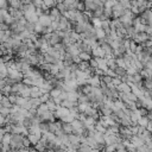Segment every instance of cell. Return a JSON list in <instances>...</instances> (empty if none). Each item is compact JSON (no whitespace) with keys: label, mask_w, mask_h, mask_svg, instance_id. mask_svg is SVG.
<instances>
[{"label":"cell","mask_w":152,"mask_h":152,"mask_svg":"<svg viewBox=\"0 0 152 152\" xmlns=\"http://www.w3.org/2000/svg\"><path fill=\"white\" fill-rule=\"evenodd\" d=\"M0 104H1L2 107L10 108V109H11V108H12V106H13V104L10 102V100H8V97H7V96H4V97L1 99V101H0Z\"/></svg>","instance_id":"16"},{"label":"cell","mask_w":152,"mask_h":152,"mask_svg":"<svg viewBox=\"0 0 152 152\" xmlns=\"http://www.w3.org/2000/svg\"><path fill=\"white\" fill-rule=\"evenodd\" d=\"M115 63H116V66L122 68V69H126V63H125V61H124V58H122V57L115 58Z\"/></svg>","instance_id":"18"},{"label":"cell","mask_w":152,"mask_h":152,"mask_svg":"<svg viewBox=\"0 0 152 152\" xmlns=\"http://www.w3.org/2000/svg\"><path fill=\"white\" fill-rule=\"evenodd\" d=\"M24 18L26 19V21L27 23H31V24H36V23H38V15H37V13H36V11L34 12H28V13H24Z\"/></svg>","instance_id":"5"},{"label":"cell","mask_w":152,"mask_h":152,"mask_svg":"<svg viewBox=\"0 0 152 152\" xmlns=\"http://www.w3.org/2000/svg\"><path fill=\"white\" fill-rule=\"evenodd\" d=\"M39 129H40L42 133L49 132V122H40L39 124Z\"/></svg>","instance_id":"19"},{"label":"cell","mask_w":152,"mask_h":152,"mask_svg":"<svg viewBox=\"0 0 152 152\" xmlns=\"http://www.w3.org/2000/svg\"><path fill=\"white\" fill-rule=\"evenodd\" d=\"M0 114L6 118V116H8V115L11 114V109H10V108H6V107H2V106L0 104Z\"/></svg>","instance_id":"21"},{"label":"cell","mask_w":152,"mask_h":152,"mask_svg":"<svg viewBox=\"0 0 152 152\" xmlns=\"http://www.w3.org/2000/svg\"><path fill=\"white\" fill-rule=\"evenodd\" d=\"M112 11H113V18H114V19H119L120 17L124 15V13H125L126 10H125L124 7H121L119 2H116V5L112 8Z\"/></svg>","instance_id":"3"},{"label":"cell","mask_w":152,"mask_h":152,"mask_svg":"<svg viewBox=\"0 0 152 152\" xmlns=\"http://www.w3.org/2000/svg\"><path fill=\"white\" fill-rule=\"evenodd\" d=\"M8 6L13 10H21L23 4H21V1H18V0H10Z\"/></svg>","instance_id":"11"},{"label":"cell","mask_w":152,"mask_h":152,"mask_svg":"<svg viewBox=\"0 0 152 152\" xmlns=\"http://www.w3.org/2000/svg\"><path fill=\"white\" fill-rule=\"evenodd\" d=\"M78 57H80L81 62H89L91 59V55L86 53V52H80L78 53Z\"/></svg>","instance_id":"17"},{"label":"cell","mask_w":152,"mask_h":152,"mask_svg":"<svg viewBox=\"0 0 152 152\" xmlns=\"http://www.w3.org/2000/svg\"><path fill=\"white\" fill-rule=\"evenodd\" d=\"M106 32L102 30V28H100V27H97V28H95V37H96V39L99 40V39H104L106 38Z\"/></svg>","instance_id":"13"},{"label":"cell","mask_w":152,"mask_h":152,"mask_svg":"<svg viewBox=\"0 0 152 152\" xmlns=\"http://www.w3.org/2000/svg\"><path fill=\"white\" fill-rule=\"evenodd\" d=\"M8 8V2L5 0H0V10H7Z\"/></svg>","instance_id":"24"},{"label":"cell","mask_w":152,"mask_h":152,"mask_svg":"<svg viewBox=\"0 0 152 152\" xmlns=\"http://www.w3.org/2000/svg\"><path fill=\"white\" fill-rule=\"evenodd\" d=\"M91 55H93L95 58H104V57H106V55H104L103 50L101 49V46H97V48L93 49V50H91Z\"/></svg>","instance_id":"7"},{"label":"cell","mask_w":152,"mask_h":152,"mask_svg":"<svg viewBox=\"0 0 152 152\" xmlns=\"http://www.w3.org/2000/svg\"><path fill=\"white\" fill-rule=\"evenodd\" d=\"M11 138H12L11 133H5L2 139H1V145H10L11 144Z\"/></svg>","instance_id":"15"},{"label":"cell","mask_w":152,"mask_h":152,"mask_svg":"<svg viewBox=\"0 0 152 152\" xmlns=\"http://www.w3.org/2000/svg\"><path fill=\"white\" fill-rule=\"evenodd\" d=\"M7 77L10 78V80H12V81H14L15 83H19L20 81H23V78H24V75L20 72V71H18L17 69H7Z\"/></svg>","instance_id":"2"},{"label":"cell","mask_w":152,"mask_h":152,"mask_svg":"<svg viewBox=\"0 0 152 152\" xmlns=\"http://www.w3.org/2000/svg\"><path fill=\"white\" fill-rule=\"evenodd\" d=\"M66 100H69L71 102H77V100H78V93L77 91L66 93Z\"/></svg>","instance_id":"12"},{"label":"cell","mask_w":152,"mask_h":152,"mask_svg":"<svg viewBox=\"0 0 152 152\" xmlns=\"http://www.w3.org/2000/svg\"><path fill=\"white\" fill-rule=\"evenodd\" d=\"M45 152H56V151H55V150H51V148H49V150H46Z\"/></svg>","instance_id":"28"},{"label":"cell","mask_w":152,"mask_h":152,"mask_svg":"<svg viewBox=\"0 0 152 152\" xmlns=\"http://www.w3.org/2000/svg\"><path fill=\"white\" fill-rule=\"evenodd\" d=\"M88 84L91 86V87H95V88H99L100 84H101V77L100 76H96V75H91L90 78L87 80Z\"/></svg>","instance_id":"6"},{"label":"cell","mask_w":152,"mask_h":152,"mask_svg":"<svg viewBox=\"0 0 152 152\" xmlns=\"http://www.w3.org/2000/svg\"><path fill=\"white\" fill-rule=\"evenodd\" d=\"M0 152H5V151H0Z\"/></svg>","instance_id":"31"},{"label":"cell","mask_w":152,"mask_h":152,"mask_svg":"<svg viewBox=\"0 0 152 152\" xmlns=\"http://www.w3.org/2000/svg\"><path fill=\"white\" fill-rule=\"evenodd\" d=\"M6 125V118L0 114V127H4Z\"/></svg>","instance_id":"25"},{"label":"cell","mask_w":152,"mask_h":152,"mask_svg":"<svg viewBox=\"0 0 152 152\" xmlns=\"http://www.w3.org/2000/svg\"><path fill=\"white\" fill-rule=\"evenodd\" d=\"M17 96H18V95H14V94H10L7 97H8L10 102H11L12 104H15V101H17Z\"/></svg>","instance_id":"22"},{"label":"cell","mask_w":152,"mask_h":152,"mask_svg":"<svg viewBox=\"0 0 152 152\" xmlns=\"http://www.w3.org/2000/svg\"><path fill=\"white\" fill-rule=\"evenodd\" d=\"M34 150H37L38 152H45V151L48 150V147H46V141H44L43 139H40V140L38 141V144L34 146Z\"/></svg>","instance_id":"9"},{"label":"cell","mask_w":152,"mask_h":152,"mask_svg":"<svg viewBox=\"0 0 152 152\" xmlns=\"http://www.w3.org/2000/svg\"><path fill=\"white\" fill-rule=\"evenodd\" d=\"M90 151H91V148L87 144H81L80 147L77 148V152H90Z\"/></svg>","instance_id":"20"},{"label":"cell","mask_w":152,"mask_h":152,"mask_svg":"<svg viewBox=\"0 0 152 152\" xmlns=\"http://www.w3.org/2000/svg\"><path fill=\"white\" fill-rule=\"evenodd\" d=\"M38 23H39L43 27H50L52 20H51V18H50L49 14H42V15L38 18Z\"/></svg>","instance_id":"4"},{"label":"cell","mask_w":152,"mask_h":152,"mask_svg":"<svg viewBox=\"0 0 152 152\" xmlns=\"http://www.w3.org/2000/svg\"><path fill=\"white\" fill-rule=\"evenodd\" d=\"M27 139L31 142V145H34L36 146L38 144V141L42 139V133H39V134H28L27 135Z\"/></svg>","instance_id":"8"},{"label":"cell","mask_w":152,"mask_h":152,"mask_svg":"<svg viewBox=\"0 0 152 152\" xmlns=\"http://www.w3.org/2000/svg\"><path fill=\"white\" fill-rule=\"evenodd\" d=\"M56 152H68L66 150H63V148H59V150H57Z\"/></svg>","instance_id":"27"},{"label":"cell","mask_w":152,"mask_h":152,"mask_svg":"<svg viewBox=\"0 0 152 152\" xmlns=\"http://www.w3.org/2000/svg\"><path fill=\"white\" fill-rule=\"evenodd\" d=\"M62 91H63V90H61V89H58V88H52L49 94H50V97H51V99H59V95H61Z\"/></svg>","instance_id":"14"},{"label":"cell","mask_w":152,"mask_h":152,"mask_svg":"<svg viewBox=\"0 0 152 152\" xmlns=\"http://www.w3.org/2000/svg\"><path fill=\"white\" fill-rule=\"evenodd\" d=\"M30 146H31V142L28 141L27 137H25V138H24V141H23V147H25V148H30Z\"/></svg>","instance_id":"23"},{"label":"cell","mask_w":152,"mask_h":152,"mask_svg":"<svg viewBox=\"0 0 152 152\" xmlns=\"http://www.w3.org/2000/svg\"><path fill=\"white\" fill-rule=\"evenodd\" d=\"M62 131H63V133L66 134V135L72 134V127H71V125L68 124V122H62Z\"/></svg>","instance_id":"10"},{"label":"cell","mask_w":152,"mask_h":152,"mask_svg":"<svg viewBox=\"0 0 152 152\" xmlns=\"http://www.w3.org/2000/svg\"><path fill=\"white\" fill-rule=\"evenodd\" d=\"M24 138H25V137H23V135H20V134H12L11 144H10L11 148H12V150H15V151L19 150V148H21V147H23Z\"/></svg>","instance_id":"1"},{"label":"cell","mask_w":152,"mask_h":152,"mask_svg":"<svg viewBox=\"0 0 152 152\" xmlns=\"http://www.w3.org/2000/svg\"><path fill=\"white\" fill-rule=\"evenodd\" d=\"M2 137H4V134H1V133H0V142H1V139H2Z\"/></svg>","instance_id":"29"},{"label":"cell","mask_w":152,"mask_h":152,"mask_svg":"<svg viewBox=\"0 0 152 152\" xmlns=\"http://www.w3.org/2000/svg\"><path fill=\"white\" fill-rule=\"evenodd\" d=\"M66 151L68 152H77V148H75L72 146H69V147H66Z\"/></svg>","instance_id":"26"},{"label":"cell","mask_w":152,"mask_h":152,"mask_svg":"<svg viewBox=\"0 0 152 152\" xmlns=\"http://www.w3.org/2000/svg\"><path fill=\"white\" fill-rule=\"evenodd\" d=\"M2 97H4V95H2L1 93H0V101H1V99H2Z\"/></svg>","instance_id":"30"}]
</instances>
